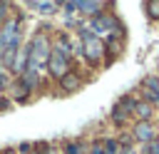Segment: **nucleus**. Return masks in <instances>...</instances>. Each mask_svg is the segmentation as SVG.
Returning <instances> with one entry per match:
<instances>
[{"label": "nucleus", "instance_id": "obj_4", "mask_svg": "<svg viewBox=\"0 0 159 154\" xmlns=\"http://www.w3.org/2000/svg\"><path fill=\"white\" fill-rule=\"evenodd\" d=\"M89 30L102 40L104 35H109V37H117L119 32H117V20L112 17V15H107V12H99V15H94L92 17V22H89Z\"/></svg>", "mask_w": 159, "mask_h": 154}, {"label": "nucleus", "instance_id": "obj_22", "mask_svg": "<svg viewBox=\"0 0 159 154\" xmlns=\"http://www.w3.org/2000/svg\"><path fill=\"white\" fill-rule=\"evenodd\" d=\"M35 154H50V152H40V149H37V152H35Z\"/></svg>", "mask_w": 159, "mask_h": 154}, {"label": "nucleus", "instance_id": "obj_1", "mask_svg": "<svg viewBox=\"0 0 159 154\" xmlns=\"http://www.w3.org/2000/svg\"><path fill=\"white\" fill-rule=\"evenodd\" d=\"M50 42H47V37L42 35V32H35L32 35V40H30V45H27V70L25 72H30V75H37L40 77V70L47 65V60H50Z\"/></svg>", "mask_w": 159, "mask_h": 154}, {"label": "nucleus", "instance_id": "obj_15", "mask_svg": "<svg viewBox=\"0 0 159 154\" xmlns=\"http://www.w3.org/2000/svg\"><path fill=\"white\" fill-rule=\"evenodd\" d=\"M144 87H147V89H152V92H159V77L149 75V77L144 79Z\"/></svg>", "mask_w": 159, "mask_h": 154}, {"label": "nucleus", "instance_id": "obj_3", "mask_svg": "<svg viewBox=\"0 0 159 154\" xmlns=\"http://www.w3.org/2000/svg\"><path fill=\"white\" fill-rule=\"evenodd\" d=\"M80 45H82V55H84V60L89 62V65H99V60H102V55H104V42L89 30V27H82L80 30Z\"/></svg>", "mask_w": 159, "mask_h": 154}, {"label": "nucleus", "instance_id": "obj_10", "mask_svg": "<svg viewBox=\"0 0 159 154\" xmlns=\"http://www.w3.org/2000/svg\"><path fill=\"white\" fill-rule=\"evenodd\" d=\"M80 84H82V79H80V75L77 72H67L62 79H60V87L65 89V92H72V89H80Z\"/></svg>", "mask_w": 159, "mask_h": 154}, {"label": "nucleus", "instance_id": "obj_23", "mask_svg": "<svg viewBox=\"0 0 159 154\" xmlns=\"http://www.w3.org/2000/svg\"><path fill=\"white\" fill-rule=\"evenodd\" d=\"M157 132H159V127H157Z\"/></svg>", "mask_w": 159, "mask_h": 154}, {"label": "nucleus", "instance_id": "obj_7", "mask_svg": "<svg viewBox=\"0 0 159 154\" xmlns=\"http://www.w3.org/2000/svg\"><path fill=\"white\" fill-rule=\"evenodd\" d=\"M35 87H37V75L25 72V75H20V79H17V84H15V97H17V99H25L27 92H32Z\"/></svg>", "mask_w": 159, "mask_h": 154}, {"label": "nucleus", "instance_id": "obj_17", "mask_svg": "<svg viewBox=\"0 0 159 154\" xmlns=\"http://www.w3.org/2000/svg\"><path fill=\"white\" fill-rule=\"evenodd\" d=\"M60 7H62L67 15H72L75 10H80V0H72V2H60Z\"/></svg>", "mask_w": 159, "mask_h": 154}, {"label": "nucleus", "instance_id": "obj_5", "mask_svg": "<svg viewBox=\"0 0 159 154\" xmlns=\"http://www.w3.org/2000/svg\"><path fill=\"white\" fill-rule=\"evenodd\" d=\"M20 22H22V17H10V20H5V25H2V30H0V57L5 55V50H7L12 42L20 40V37H17Z\"/></svg>", "mask_w": 159, "mask_h": 154}, {"label": "nucleus", "instance_id": "obj_20", "mask_svg": "<svg viewBox=\"0 0 159 154\" xmlns=\"http://www.w3.org/2000/svg\"><path fill=\"white\" fill-rule=\"evenodd\" d=\"M5 10H7V5H5V2H0V22L5 20Z\"/></svg>", "mask_w": 159, "mask_h": 154}, {"label": "nucleus", "instance_id": "obj_11", "mask_svg": "<svg viewBox=\"0 0 159 154\" xmlns=\"http://www.w3.org/2000/svg\"><path fill=\"white\" fill-rule=\"evenodd\" d=\"M134 114L139 117V122H149V117H152V104H149V102H137Z\"/></svg>", "mask_w": 159, "mask_h": 154}, {"label": "nucleus", "instance_id": "obj_2", "mask_svg": "<svg viewBox=\"0 0 159 154\" xmlns=\"http://www.w3.org/2000/svg\"><path fill=\"white\" fill-rule=\"evenodd\" d=\"M47 72L57 79H62L70 72V40L62 37L52 50H50V60H47Z\"/></svg>", "mask_w": 159, "mask_h": 154}, {"label": "nucleus", "instance_id": "obj_18", "mask_svg": "<svg viewBox=\"0 0 159 154\" xmlns=\"http://www.w3.org/2000/svg\"><path fill=\"white\" fill-rule=\"evenodd\" d=\"M89 154H104L102 144H99V142H94V144H92V149H89Z\"/></svg>", "mask_w": 159, "mask_h": 154}, {"label": "nucleus", "instance_id": "obj_14", "mask_svg": "<svg viewBox=\"0 0 159 154\" xmlns=\"http://www.w3.org/2000/svg\"><path fill=\"white\" fill-rule=\"evenodd\" d=\"M144 10L149 12V17H159V0H149V2H144Z\"/></svg>", "mask_w": 159, "mask_h": 154}, {"label": "nucleus", "instance_id": "obj_9", "mask_svg": "<svg viewBox=\"0 0 159 154\" xmlns=\"http://www.w3.org/2000/svg\"><path fill=\"white\" fill-rule=\"evenodd\" d=\"M104 7V2H97V0H80V12L82 15H99Z\"/></svg>", "mask_w": 159, "mask_h": 154}, {"label": "nucleus", "instance_id": "obj_6", "mask_svg": "<svg viewBox=\"0 0 159 154\" xmlns=\"http://www.w3.org/2000/svg\"><path fill=\"white\" fill-rule=\"evenodd\" d=\"M137 102H139V99H134L132 94L122 97V99H119V102L112 107V119H114L117 124L127 122V117H129V114H134V107H137Z\"/></svg>", "mask_w": 159, "mask_h": 154}, {"label": "nucleus", "instance_id": "obj_21", "mask_svg": "<svg viewBox=\"0 0 159 154\" xmlns=\"http://www.w3.org/2000/svg\"><path fill=\"white\" fill-rule=\"evenodd\" d=\"M2 154H17V152H15V149H5Z\"/></svg>", "mask_w": 159, "mask_h": 154}, {"label": "nucleus", "instance_id": "obj_8", "mask_svg": "<svg viewBox=\"0 0 159 154\" xmlns=\"http://www.w3.org/2000/svg\"><path fill=\"white\" fill-rule=\"evenodd\" d=\"M154 127L149 124V122H137L134 124V139L137 142H144V144H149V142H154Z\"/></svg>", "mask_w": 159, "mask_h": 154}, {"label": "nucleus", "instance_id": "obj_16", "mask_svg": "<svg viewBox=\"0 0 159 154\" xmlns=\"http://www.w3.org/2000/svg\"><path fill=\"white\" fill-rule=\"evenodd\" d=\"M65 152H67V154H84V147H82L80 142H70V144L65 147Z\"/></svg>", "mask_w": 159, "mask_h": 154}, {"label": "nucleus", "instance_id": "obj_19", "mask_svg": "<svg viewBox=\"0 0 159 154\" xmlns=\"http://www.w3.org/2000/svg\"><path fill=\"white\" fill-rule=\"evenodd\" d=\"M5 84H7V77H5V72H2V70H0V92H2V89H5Z\"/></svg>", "mask_w": 159, "mask_h": 154}, {"label": "nucleus", "instance_id": "obj_12", "mask_svg": "<svg viewBox=\"0 0 159 154\" xmlns=\"http://www.w3.org/2000/svg\"><path fill=\"white\" fill-rule=\"evenodd\" d=\"M102 149H104V154H119L122 152V144L117 139H104L102 142Z\"/></svg>", "mask_w": 159, "mask_h": 154}, {"label": "nucleus", "instance_id": "obj_13", "mask_svg": "<svg viewBox=\"0 0 159 154\" xmlns=\"http://www.w3.org/2000/svg\"><path fill=\"white\" fill-rule=\"evenodd\" d=\"M30 7H35V10H40L42 15H50L55 7H57V2H47V0H42V2H30Z\"/></svg>", "mask_w": 159, "mask_h": 154}]
</instances>
